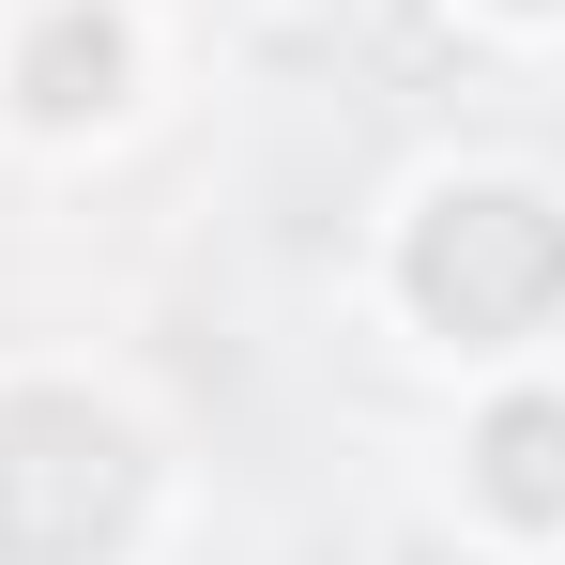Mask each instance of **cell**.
Masks as SVG:
<instances>
[{
  "instance_id": "obj_1",
  "label": "cell",
  "mask_w": 565,
  "mask_h": 565,
  "mask_svg": "<svg viewBox=\"0 0 565 565\" xmlns=\"http://www.w3.org/2000/svg\"><path fill=\"white\" fill-rule=\"evenodd\" d=\"M382 306L444 367H551L565 337V184L551 169H428L382 214Z\"/></svg>"
},
{
  "instance_id": "obj_2",
  "label": "cell",
  "mask_w": 565,
  "mask_h": 565,
  "mask_svg": "<svg viewBox=\"0 0 565 565\" xmlns=\"http://www.w3.org/2000/svg\"><path fill=\"white\" fill-rule=\"evenodd\" d=\"M169 535V428L93 367H0V565H138Z\"/></svg>"
},
{
  "instance_id": "obj_3",
  "label": "cell",
  "mask_w": 565,
  "mask_h": 565,
  "mask_svg": "<svg viewBox=\"0 0 565 565\" xmlns=\"http://www.w3.org/2000/svg\"><path fill=\"white\" fill-rule=\"evenodd\" d=\"M169 93V31L153 0H15L0 15V138L31 153H107Z\"/></svg>"
},
{
  "instance_id": "obj_4",
  "label": "cell",
  "mask_w": 565,
  "mask_h": 565,
  "mask_svg": "<svg viewBox=\"0 0 565 565\" xmlns=\"http://www.w3.org/2000/svg\"><path fill=\"white\" fill-rule=\"evenodd\" d=\"M444 504L489 565H565V367H473Z\"/></svg>"
},
{
  "instance_id": "obj_5",
  "label": "cell",
  "mask_w": 565,
  "mask_h": 565,
  "mask_svg": "<svg viewBox=\"0 0 565 565\" xmlns=\"http://www.w3.org/2000/svg\"><path fill=\"white\" fill-rule=\"evenodd\" d=\"M473 46H565V0H444Z\"/></svg>"
},
{
  "instance_id": "obj_6",
  "label": "cell",
  "mask_w": 565,
  "mask_h": 565,
  "mask_svg": "<svg viewBox=\"0 0 565 565\" xmlns=\"http://www.w3.org/2000/svg\"><path fill=\"white\" fill-rule=\"evenodd\" d=\"M0 15H15V0H0Z\"/></svg>"
}]
</instances>
